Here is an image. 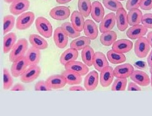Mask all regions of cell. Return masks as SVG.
I'll return each mask as SVG.
<instances>
[{
	"label": "cell",
	"instance_id": "10",
	"mask_svg": "<svg viewBox=\"0 0 152 116\" xmlns=\"http://www.w3.org/2000/svg\"><path fill=\"white\" fill-rule=\"evenodd\" d=\"M114 77V70L111 66H108L100 72L99 82L103 87H108L113 82Z\"/></svg>",
	"mask_w": 152,
	"mask_h": 116
},
{
	"label": "cell",
	"instance_id": "43",
	"mask_svg": "<svg viewBox=\"0 0 152 116\" xmlns=\"http://www.w3.org/2000/svg\"><path fill=\"white\" fill-rule=\"evenodd\" d=\"M140 8L143 10H151L152 0H141Z\"/></svg>",
	"mask_w": 152,
	"mask_h": 116
},
{
	"label": "cell",
	"instance_id": "41",
	"mask_svg": "<svg viewBox=\"0 0 152 116\" xmlns=\"http://www.w3.org/2000/svg\"><path fill=\"white\" fill-rule=\"evenodd\" d=\"M141 23L148 29H152V13H145L142 16Z\"/></svg>",
	"mask_w": 152,
	"mask_h": 116
},
{
	"label": "cell",
	"instance_id": "20",
	"mask_svg": "<svg viewBox=\"0 0 152 116\" xmlns=\"http://www.w3.org/2000/svg\"><path fill=\"white\" fill-rule=\"evenodd\" d=\"M91 17L93 18L94 20L96 22V23H99L102 22L103 18L105 17V10H104L103 6L102 5L99 1H95L92 3V7H91Z\"/></svg>",
	"mask_w": 152,
	"mask_h": 116
},
{
	"label": "cell",
	"instance_id": "39",
	"mask_svg": "<svg viewBox=\"0 0 152 116\" xmlns=\"http://www.w3.org/2000/svg\"><path fill=\"white\" fill-rule=\"evenodd\" d=\"M102 3L107 9L113 12H117L123 7V4L118 0H102Z\"/></svg>",
	"mask_w": 152,
	"mask_h": 116
},
{
	"label": "cell",
	"instance_id": "8",
	"mask_svg": "<svg viewBox=\"0 0 152 116\" xmlns=\"http://www.w3.org/2000/svg\"><path fill=\"white\" fill-rule=\"evenodd\" d=\"M147 32H148V28H145L144 25L139 24L131 27L126 32V35L130 39L136 40L144 37Z\"/></svg>",
	"mask_w": 152,
	"mask_h": 116
},
{
	"label": "cell",
	"instance_id": "32",
	"mask_svg": "<svg viewBox=\"0 0 152 116\" xmlns=\"http://www.w3.org/2000/svg\"><path fill=\"white\" fill-rule=\"evenodd\" d=\"M91 39H90L87 36H80L71 41L70 46H71V47L76 49L78 51L79 50H83L85 47L90 45L91 43Z\"/></svg>",
	"mask_w": 152,
	"mask_h": 116
},
{
	"label": "cell",
	"instance_id": "13",
	"mask_svg": "<svg viewBox=\"0 0 152 116\" xmlns=\"http://www.w3.org/2000/svg\"><path fill=\"white\" fill-rule=\"evenodd\" d=\"M130 78L134 82L142 87H147L151 84V78L143 71L134 70Z\"/></svg>",
	"mask_w": 152,
	"mask_h": 116
},
{
	"label": "cell",
	"instance_id": "47",
	"mask_svg": "<svg viewBox=\"0 0 152 116\" xmlns=\"http://www.w3.org/2000/svg\"><path fill=\"white\" fill-rule=\"evenodd\" d=\"M147 62H148V65L149 67L152 66V50L150 52V53L148 54V59H147Z\"/></svg>",
	"mask_w": 152,
	"mask_h": 116
},
{
	"label": "cell",
	"instance_id": "52",
	"mask_svg": "<svg viewBox=\"0 0 152 116\" xmlns=\"http://www.w3.org/2000/svg\"><path fill=\"white\" fill-rule=\"evenodd\" d=\"M151 87H152V74H151Z\"/></svg>",
	"mask_w": 152,
	"mask_h": 116
},
{
	"label": "cell",
	"instance_id": "42",
	"mask_svg": "<svg viewBox=\"0 0 152 116\" xmlns=\"http://www.w3.org/2000/svg\"><path fill=\"white\" fill-rule=\"evenodd\" d=\"M141 0H128L126 3V9L129 10L140 7Z\"/></svg>",
	"mask_w": 152,
	"mask_h": 116
},
{
	"label": "cell",
	"instance_id": "26",
	"mask_svg": "<svg viewBox=\"0 0 152 116\" xmlns=\"http://www.w3.org/2000/svg\"><path fill=\"white\" fill-rule=\"evenodd\" d=\"M62 75H63L65 78V79H66L67 84H69V85L71 86L79 85V84H81L82 81H83L82 75L77 73V72H73V71L65 70L62 72Z\"/></svg>",
	"mask_w": 152,
	"mask_h": 116
},
{
	"label": "cell",
	"instance_id": "15",
	"mask_svg": "<svg viewBox=\"0 0 152 116\" xmlns=\"http://www.w3.org/2000/svg\"><path fill=\"white\" fill-rule=\"evenodd\" d=\"M114 75L116 78H127L131 76L134 72V67L130 64H123L114 68Z\"/></svg>",
	"mask_w": 152,
	"mask_h": 116
},
{
	"label": "cell",
	"instance_id": "35",
	"mask_svg": "<svg viewBox=\"0 0 152 116\" xmlns=\"http://www.w3.org/2000/svg\"><path fill=\"white\" fill-rule=\"evenodd\" d=\"M61 28H62V30L66 33V34L68 36V37H70V38H78L80 36V32H79V31H77V30L75 29V28L73 26L72 23H71V22H65V23L62 24Z\"/></svg>",
	"mask_w": 152,
	"mask_h": 116
},
{
	"label": "cell",
	"instance_id": "48",
	"mask_svg": "<svg viewBox=\"0 0 152 116\" xmlns=\"http://www.w3.org/2000/svg\"><path fill=\"white\" fill-rule=\"evenodd\" d=\"M147 38H148V41H149L150 45H151V47H152V31L148 33V36H147Z\"/></svg>",
	"mask_w": 152,
	"mask_h": 116
},
{
	"label": "cell",
	"instance_id": "38",
	"mask_svg": "<svg viewBox=\"0 0 152 116\" xmlns=\"http://www.w3.org/2000/svg\"><path fill=\"white\" fill-rule=\"evenodd\" d=\"M127 78H117L111 87L112 91H124L127 87Z\"/></svg>",
	"mask_w": 152,
	"mask_h": 116
},
{
	"label": "cell",
	"instance_id": "5",
	"mask_svg": "<svg viewBox=\"0 0 152 116\" xmlns=\"http://www.w3.org/2000/svg\"><path fill=\"white\" fill-rule=\"evenodd\" d=\"M40 73H41V68L38 65H31L21 75L20 79L24 83H31L37 79L39 76Z\"/></svg>",
	"mask_w": 152,
	"mask_h": 116
},
{
	"label": "cell",
	"instance_id": "19",
	"mask_svg": "<svg viewBox=\"0 0 152 116\" xmlns=\"http://www.w3.org/2000/svg\"><path fill=\"white\" fill-rule=\"evenodd\" d=\"M133 48V42L128 39H119L112 44V50L120 53H126Z\"/></svg>",
	"mask_w": 152,
	"mask_h": 116
},
{
	"label": "cell",
	"instance_id": "2",
	"mask_svg": "<svg viewBox=\"0 0 152 116\" xmlns=\"http://www.w3.org/2000/svg\"><path fill=\"white\" fill-rule=\"evenodd\" d=\"M36 28L38 32L45 38H50L53 34V27L46 18L39 16L36 19Z\"/></svg>",
	"mask_w": 152,
	"mask_h": 116
},
{
	"label": "cell",
	"instance_id": "31",
	"mask_svg": "<svg viewBox=\"0 0 152 116\" xmlns=\"http://www.w3.org/2000/svg\"><path fill=\"white\" fill-rule=\"evenodd\" d=\"M107 58L111 64L119 65L126 62V57L124 53H120L114 50H111L107 53Z\"/></svg>",
	"mask_w": 152,
	"mask_h": 116
},
{
	"label": "cell",
	"instance_id": "23",
	"mask_svg": "<svg viewBox=\"0 0 152 116\" xmlns=\"http://www.w3.org/2000/svg\"><path fill=\"white\" fill-rule=\"evenodd\" d=\"M25 56L26 58L27 62H28V66L38 65L39 63L40 57H41L40 50L32 46V47L28 49Z\"/></svg>",
	"mask_w": 152,
	"mask_h": 116
},
{
	"label": "cell",
	"instance_id": "1",
	"mask_svg": "<svg viewBox=\"0 0 152 116\" xmlns=\"http://www.w3.org/2000/svg\"><path fill=\"white\" fill-rule=\"evenodd\" d=\"M28 42L25 38H20L11 50L9 56L10 62H14L19 58L25 56L28 51Z\"/></svg>",
	"mask_w": 152,
	"mask_h": 116
},
{
	"label": "cell",
	"instance_id": "40",
	"mask_svg": "<svg viewBox=\"0 0 152 116\" xmlns=\"http://www.w3.org/2000/svg\"><path fill=\"white\" fill-rule=\"evenodd\" d=\"M35 90L36 91H50L52 89L46 81H39L36 84Z\"/></svg>",
	"mask_w": 152,
	"mask_h": 116
},
{
	"label": "cell",
	"instance_id": "44",
	"mask_svg": "<svg viewBox=\"0 0 152 116\" xmlns=\"http://www.w3.org/2000/svg\"><path fill=\"white\" fill-rule=\"evenodd\" d=\"M141 90L142 89L140 88V87L135 82H130L128 85L129 91H141Z\"/></svg>",
	"mask_w": 152,
	"mask_h": 116
},
{
	"label": "cell",
	"instance_id": "17",
	"mask_svg": "<svg viewBox=\"0 0 152 116\" xmlns=\"http://www.w3.org/2000/svg\"><path fill=\"white\" fill-rule=\"evenodd\" d=\"M116 19H117V25L119 30H126L129 26V21H128V13L123 7L120 8L116 13Z\"/></svg>",
	"mask_w": 152,
	"mask_h": 116
},
{
	"label": "cell",
	"instance_id": "28",
	"mask_svg": "<svg viewBox=\"0 0 152 116\" xmlns=\"http://www.w3.org/2000/svg\"><path fill=\"white\" fill-rule=\"evenodd\" d=\"M142 13L139 8L132 9L128 13V21L130 26L139 25L141 23L142 18Z\"/></svg>",
	"mask_w": 152,
	"mask_h": 116
},
{
	"label": "cell",
	"instance_id": "51",
	"mask_svg": "<svg viewBox=\"0 0 152 116\" xmlns=\"http://www.w3.org/2000/svg\"><path fill=\"white\" fill-rule=\"evenodd\" d=\"M150 72H151V74H152V66L151 67V68H150Z\"/></svg>",
	"mask_w": 152,
	"mask_h": 116
},
{
	"label": "cell",
	"instance_id": "21",
	"mask_svg": "<svg viewBox=\"0 0 152 116\" xmlns=\"http://www.w3.org/2000/svg\"><path fill=\"white\" fill-rule=\"evenodd\" d=\"M83 31H84L85 35L88 37L90 39L94 40L97 38L98 28L95 22L91 19H87L86 21Z\"/></svg>",
	"mask_w": 152,
	"mask_h": 116
},
{
	"label": "cell",
	"instance_id": "46",
	"mask_svg": "<svg viewBox=\"0 0 152 116\" xmlns=\"http://www.w3.org/2000/svg\"><path fill=\"white\" fill-rule=\"evenodd\" d=\"M70 91H85L86 88L80 85H73L69 88Z\"/></svg>",
	"mask_w": 152,
	"mask_h": 116
},
{
	"label": "cell",
	"instance_id": "22",
	"mask_svg": "<svg viewBox=\"0 0 152 116\" xmlns=\"http://www.w3.org/2000/svg\"><path fill=\"white\" fill-rule=\"evenodd\" d=\"M108 58H106L105 55L102 52H96L94 58L93 66L97 71H101L105 69L106 67L109 66L108 62L107 60Z\"/></svg>",
	"mask_w": 152,
	"mask_h": 116
},
{
	"label": "cell",
	"instance_id": "27",
	"mask_svg": "<svg viewBox=\"0 0 152 116\" xmlns=\"http://www.w3.org/2000/svg\"><path fill=\"white\" fill-rule=\"evenodd\" d=\"M16 36L14 33H10L4 35L3 38V52L4 53H8L11 51L13 47L16 44Z\"/></svg>",
	"mask_w": 152,
	"mask_h": 116
},
{
	"label": "cell",
	"instance_id": "37",
	"mask_svg": "<svg viewBox=\"0 0 152 116\" xmlns=\"http://www.w3.org/2000/svg\"><path fill=\"white\" fill-rule=\"evenodd\" d=\"M13 75L10 74L7 68L3 69V88L5 90L11 89L12 85L13 84Z\"/></svg>",
	"mask_w": 152,
	"mask_h": 116
},
{
	"label": "cell",
	"instance_id": "11",
	"mask_svg": "<svg viewBox=\"0 0 152 116\" xmlns=\"http://www.w3.org/2000/svg\"><path fill=\"white\" fill-rule=\"evenodd\" d=\"M29 7V0H16L10 4V11L12 14L18 16L27 11Z\"/></svg>",
	"mask_w": 152,
	"mask_h": 116
},
{
	"label": "cell",
	"instance_id": "6",
	"mask_svg": "<svg viewBox=\"0 0 152 116\" xmlns=\"http://www.w3.org/2000/svg\"><path fill=\"white\" fill-rule=\"evenodd\" d=\"M28 66V64L25 56H22L18 59L17 60L14 61L10 69V72L13 77L17 78V77L21 76L27 70Z\"/></svg>",
	"mask_w": 152,
	"mask_h": 116
},
{
	"label": "cell",
	"instance_id": "45",
	"mask_svg": "<svg viewBox=\"0 0 152 116\" xmlns=\"http://www.w3.org/2000/svg\"><path fill=\"white\" fill-rule=\"evenodd\" d=\"M10 90H11V91H25V88L23 84H16L13 87H12Z\"/></svg>",
	"mask_w": 152,
	"mask_h": 116
},
{
	"label": "cell",
	"instance_id": "18",
	"mask_svg": "<svg viewBox=\"0 0 152 116\" xmlns=\"http://www.w3.org/2000/svg\"><path fill=\"white\" fill-rule=\"evenodd\" d=\"M48 85L52 90H58L65 87L67 84V81L62 75H53L46 80Z\"/></svg>",
	"mask_w": 152,
	"mask_h": 116
},
{
	"label": "cell",
	"instance_id": "36",
	"mask_svg": "<svg viewBox=\"0 0 152 116\" xmlns=\"http://www.w3.org/2000/svg\"><path fill=\"white\" fill-rule=\"evenodd\" d=\"M15 18L12 15H7L3 19V33L6 35L14 27Z\"/></svg>",
	"mask_w": 152,
	"mask_h": 116
},
{
	"label": "cell",
	"instance_id": "50",
	"mask_svg": "<svg viewBox=\"0 0 152 116\" xmlns=\"http://www.w3.org/2000/svg\"><path fill=\"white\" fill-rule=\"evenodd\" d=\"M16 1V0H4V1H5L6 3H10V4H11V3H13V1Z\"/></svg>",
	"mask_w": 152,
	"mask_h": 116
},
{
	"label": "cell",
	"instance_id": "12",
	"mask_svg": "<svg viewBox=\"0 0 152 116\" xmlns=\"http://www.w3.org/2000/svg\"><path fill=\"white\" fill-rule=\"evenodd\" d=\"M53 41L57 47L60 49L65 48L68 44V36L62 30V28H57L53 33Z\"/></svg>",
	"mask_w": 152,
	"mask_h": 116
},
{
	"label": "cell",
	"instance_id": "25",
	"mask_svg": "<svg viewBox=\"0 0 152 116\" xmlns=\"http://www.w3.org/2000/svg\"><path fill=\"white\" fill-rule=\"evenodd\" d=\"M84 18L85 17L83 16V15L80 11H77V10H75V11L71 13V22L72 23L73 26L79 32H81L84 29L85 22H86Z\"/></svg>",
	"mask_w": 152,
	"mask_h": 116
},
{
	"label": "cell",
	"instance_id": "4",
	"mask_svg": "<svg viewBox=\"0 0 152 116\" xmlns=\"http://www.w3.org/2000/svg\"><path fill=\"white\" fill-rule=\"evenodd\" d=\"M35 20V15L33 12H25L17 18L16 27L19 30H25L32 25Z\"/></svg>",
	"mask_w": 152,
	"mask_h": 116
},
{
	"label": "cell",
	"instance_id": "3",
	"mask_svg": "<svg viewBox=\"0 0 152 116\" xmlns=\"http://www.w3.org/2000/svg\"><path fill=\"white\" fill-rule=\"evenodd\" d=\"M151 47L148 38L145 37H142L139 39H137L134 45L135 55L140 59H143L148 56Z\"/></svg>",
	"mask_w": 152,
	"mask_h": 116
},
{
	"label": "cell",
	"instance_id": "34",
	"mask_svg": "<svg viewBox=\"0 0 152 116\" xmlns=\"http://www.w3.org/2000/svg\"><path fill=\"white\" fill-rule=\"evenodd\" d=\"M92 4L91 0H78L79 11L83 15L85 18L88 17L91 13Z\"/></svg>",
	"mask_w": 152,
	"mask_h": 116
},
{
	"label": "cell",
	"instance_id": "49",
	"mask_svg": "<svg viewBox=\"0 0 152 116\" xmlns=\"http://www.w3.org/2000/svg\"><path fill=\"white\" fill-rule=\"evenodd\" d=\"M72 0H56V2L59 4H67V3L70 2Z\"/></svg>",
	"mask_w": 152,
	"mask_h": 116
},
{
	"label": "cell",
	"instance_id": "7",
	"mask_svg": "<svg viewBox=\"0 0 152 116\" xmlns=\"http://www.w3.org/2000/svg\"><path fill=\"white\" fill-rule=\"evenodd\" d=\"M71 15V11L68 7L57 6L52 8L50 11V17L57 21L65 20Z\"/></svg>",
	"mask_w": 152,
	"mask_h": 116
},
{
	"label": "cell",
	"instance_id": "33",
	"mask_svg": "<svg viewBox=\"0 0 152 116\" xmlns=\"http://www.w3.org/2000/svg\"><path fill=\"white\" fill-rule=\"evenodd\" d=\"M117 33L114 31L110 30L107 32L102 33L100 36V41L103 45L111 46L117 41Z\"/></svg>",
	"mask_w": 152,
	"mask_h": 116
},
{
	"label": "cell",
	"instance_id": "30",
	"mask_svg": "<svg viewBox=\"0 0 152 116\" xmlns=\"http://www.w3.org/2000/svg\"><path fill=\"white\" fill-rule=\"evenodd\" d=\"M94 55V50L91 47H90V45L87 46L82 50V59H83V62L88 67L93 66Z\"/></svg>",
	"mask_w": 152,
	"mask_h": 116
},
{
	"label": "cell",
	"instance_id": "53",
	"mask_svg": "<svg viewBox=\"0 0 152 116\" xmlns=\"http://www.w3.org/2000/svg\"><path fill=\"white\" fill-rule=\"evenodd\" d=\"M118 1H124V0H118Z\"/></svg>",
	"mask_w": 152,
	"mask_h": 116
},
{
	"label": "cell",
	"instance_id": "14",
	"mask_svg": "<svg viewBox=\"0 0 152 116\" xmlns=\"http://www.w3.org/2000/svg\"><path fill=\"white\" fill-rule=\"evenodd\" d=\"M117 23L116 19V14L114 13H110L107 14L99 25V30L101 33H105L107 31H110L114 28L115 24Z\"/></svg>",
	"mask_w": 152,
	"mask_h": 116
},
{
	"label": "cell",
	"instance_id": "9",
	"mask_svg": "<svg viewBox=\"0 0 152 116\" xmlns=\"http://www.w3.org/2000/svg\"><path fill=\"white\" fill-rule=\"evenodd\" d=\"M65 70L77 72V73L81 75L82 76L86 75L89 72L88 66H87L84 62L83 63V62H77V61L68 62L65 65Z\"/></svg>",
	"mask_w": 152,
	"mask_h": 116
},
{
	"label": "cell",
	"instance_id": "24",
	"mask_svg": "<svg viewBox=\"0 0 152 116\" xmlns=\"http://www.w3.org/2000/svg\"><path fill=\"white\" fill-rule=\"evenodd\" d=\"M78 56V50L71 47V48L67 49L65 51H64L63 53H62V55H61L60 56V59H59V62H60L61 65L65 66V65H66V64H68V62L76 61V59H77Z\"/></svg>",
	"mask_w": 152,
	"mask_h": 116
},
{
	"label": "cell",
	"instance_id": "16",
	"mask_svg": "<svg viewBox=\"0 0 152 116\" xmlns=\"http://www.w3.org/2000/svg\"><path fill=\"white\" fill-rule=\"evenodd\" d=\"M99 75L96 71H91L86 75L84 80V87L88 91H93L97 87Z\"/></svg>",
	"mask_w": 152,
	"mask_h": 116
},
{
	"label": "cell",
	"instance_id": "29",
	"mask_svg": "<svg viewBox=\"0 0 152 116\" xmlns=\"http://www.w3.org/2000/svg\"><path fill=\"white\" fill-rule=\"evenodd\" d=\"M29 41L33 47H36L40 50H45L48 46V44L46 41V40L37 34H31L29 36Z\"/></svg>",
	"mask_w": 152,
	"mask_h": 116
}]
</instances>
